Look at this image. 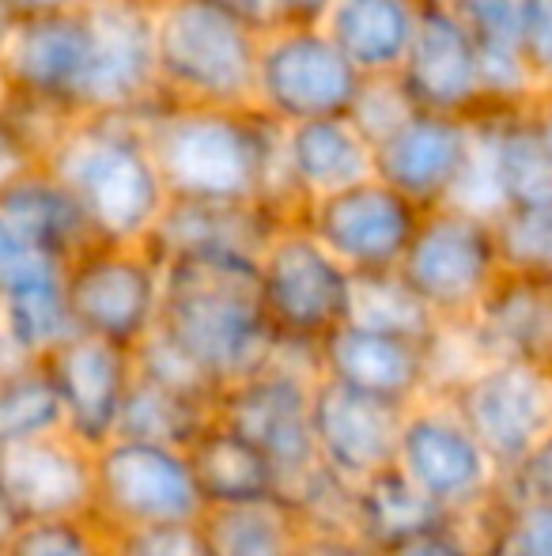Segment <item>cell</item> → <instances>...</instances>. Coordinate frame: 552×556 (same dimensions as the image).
I'll return each mask as SVG.
<instances>
[{"label":"cell","instance_id":"6da1fadb","mask_svg":"<svg viewBox=\"0 0 552 556\" xmlns=\"http://www.w3.org/2000/svg\"><path fill=\"white\" fill-rule=\"evenodd\" d=\"M170 201L201 205H269L295 220L280 186V125L254 106L152 103L137 114Z\"/></svg>","mask_w":552,"mask_h":556},{"label":"cell","instance_id":"7a4b0ae2","mask_svg":"<svg viewBox=\"0 0 552 556\" xmlns=\"http://www.w3.org/2000/svg\"><path fill=\"white\" fill-rule=\"evenodd\" d=\"M42 170L76 201L91 242L144 247L170 205L137 117H76L57 129Z\"/></svg>","mask_w":552,"mask_h":556},{"label":"cell","instance_id":"3957f363","mask_svg":"<svg viewBox=\"0 0 552 556\" xmlns=\"http://www.w3.org/2000/svg\"><path fill=\"white\" fill-rule=\"evenodd\" d=\"M159 333L216 387L246 379L277 356L258 300V262L205 257L163 265Z\"/></svg>","mask_w":552,"mask_h":556},{"label":"cell","instance_id":"277c9868","mask_svg":"<svg viewBox=\"0 0 552 556\" xmlns=\"http://www.w3.org/2000/svg\"><path fill=\"white\" fill-rule=\"evenodd\" d=\"M258 38L231 15L175 0L155 12V76L159 99L178 106H216L235 111L254 103Z\"/></svg>","mask_w":552,"mask_h":556},{"label":"cell","instance_id":"5b68a950","mask_svg":"<svg viewBox=\"0 0 552 556\" xmlns=\"http://www.w3.org/2000/svg\"><path fill=\"white\" fill-rule=\"evenodd\" d=\"M356 277L295 220L258 257V300L277 349L314 356L318 344L352 318Z\"/></svg>","mask_w":552,"mask_h":556},{"label":"cell","instance_id":"8992f818","mask_svg":"<svg viewBox=\"0 0 552 556\" xmlns=\"http://www.w3.org/2000/svg\"><path fill=\"white\" fill-rule=\"evenodd\" d=\"M314 387V356L277 349V356L266 367L216 394L213 417L235 435H243L277 469L280 496L287 484H295L318 466L314 435H310Z\"/></svg>","mask_w":552,"mask_h":556},{"label":"cell","instance_id":"52a82bcc","mask_svg":"<svg viewBox=\"0 0 552 556\" xmlns=\"http://www.w3.org/2000/svg\"><path fill=\"white\" fill-rule=\"evenodd\" d=\"M398 277L439 326H465L503 277L492 224L450 205L432 208L420 216Z\"/></svg>","mask_w":552,"mask_h":556},{"label":"cell","instance_id":"ba28073f","mask_svg":"<svg viewBox=\"0 0 552 556\" xmlns=\"http://www.w3.org/2000/svg\"><path fill=\"white\" fill-rule=\"evenodd\" d=\"M394 469L447 519H473L500 500L503 473L442 394L413 402L401 417Z\"/></svg>","mask_w":552,"mask_h":556},{"label":"cell","instance_id":"9c48e42d","mask_svg":"<svg viewBox=\"0 0 552 556\" xmlns=\"http://www.w3.org/2000/svg\"><path fill=\"white\" fill-rule=\"evenodd\" d=\"M73 330L137 352L163 315V265L147 247L91 242L61 269Z\"/></svg>","mask_w":552,"mask_h":556},{"label":"cell","instance_id":"30bf717a","mask_svg":"<svg viewBox=\"0 0 552 556\" xmlns=\"http://www.w3.org/2000/svg\"><path fill=\"white\" fill-rule=\"evenodd\" d=\"M91 515L118 534L167 527H201L205 500L185 451L140 440H111L95 451V504Z\"/></svg>","mask_w":552,"mask_h":556},{"label":"cell","instance_id":"8fae6325","mask_svg":"<svg viewBox=\"0 0 552 556\" xmlns=\"http://www.w3.org/2000/svg\"><path fill=\"white\" fill-rule=\"evenodd\" d=\"M363 76L345 61L322 27H269L258 38L254 111L280 129L345 117Z\"/></svg>","mask_w":552,"mask_h":556},{"label":"cell","instance_id":"7c38bea8","mask_svg":"<svg viewBox=\"0 0 552 556\" xmlns=\"http://www.w3.org/2000/svg\"><path fill=\"white\" fill-rule=\"evenodd\" d=\"M420 208L401 193L368 178L360 186L318 198L295 213V224L318 242L330 257H337L356 280L398 273L409 242L416 235Z\"/></svg>","mask_w":552,"mask_h":556},{"label":"cell","instance_id":"4fadbf2b","mask_svg":"<svg viewBox=\"0 0 552 556\" xmlns=\"http://www.w3.org/2000/svg\"><path fill=\"white\" fill-rule=\"evenodd\" d=\"M91 73L88 12H57L15 23V35L0 61V96L61 122L84 117Z\"/></svg>","mask_w":552,"mask_h":556},{"label":"cell","instance_id":"5bb4252c","mask_svg":"<svg viewBox=\"0 0 552 556\" xmlns=\"http://www.w3.org/2000/svg\"><path fill=\"white\" fill-rule=\"evenodd\" d=\"M442 397L500 473L515 469L552 432V379L541 364H480Z\"/></svg>","mask_w":552,"mask_h":556},{"label":"cell","instance_id":"9a60e30c","mask_svg":"<svg viewBox=\"0 0 552 556\" xmlns=\"http://www.w3.org/2000/svg\"><path fill=\"white\" fill-rule=\"evenodd\" d=\"M91 73L84 117H137L159 103L155 12L133 0H88Z\"/></svg>","mask_w":552,"mask_h":556},{"label":"cell","instance_id":"2e32d148","mask_svg":"<svg viewBox=\"0 0 552 556\" xmlns=\"http://www.w3.org/2000/svg\"><path fill=\"white\" fill-rule=\"evenodd\" d=\"M57 397L61 432L88 451L118 440L121 409L133 390V352L91 337H68L57 352L42 359Z\"/></svg>","mask_w":552,"mask_h":556},{"label":"cell","instance_id":"e0dca14e","mask_svg":"<svg viewBox=\"0 0 552 556\" xmlns=\"http://www.w3.org/2000/svg\"><path fill=\"white\" fill-rule=\"evenodd\" d=\"M473 155V117L413 111L406 125L371 148V175L420 213L450 205Z\"/></svg>","mask_w":552,"mask_h":556},{"label":"cell","instance_id":"ac0fdd59","mask_svg":"<svg viewBox=\"0 0 552 556\" xmlns=\"http://www.w3.org/2000/svg\"><path fill=\"white\" fill-rule=\"evenodd\" d=\"M0 492L8 507L27 522L76 519L95 504V451L65 432L35 435L0 451Z\"/></svg>","mask_w":552,"mask_h":556},{"label":"cell","instance_id":"d6986e66","mask_svg":"<svg viewBox=\"0 0 552 556\" xmlns=\"http://www.w3.org/2000/svg\"><path fill=\"white\" fill-rule=\"evenodd\" d=\"M394 80L406 91L409 106L420 114L477 117L485 111L477 46H473L465 23L454 15V8L420 12L416 35Z\"/></svg>","mask_w":552,"mask_h":556},{"label":"cell","instance_id":"ffe728a7","mask_svg":"<svg viewBox=\"0 0 552 556\" xmlns=\"http://www.w3.org/2000/svg\"><path fill=\"white\" fill-rule=\"evenodd\" d=\"M318 379L409 409L432 394V344L345 323L314 352Z\"/></svg>","mask_w":552,"mask_h":556},{"label":"cell","instance_id":"44dd1931","mask_svg":"<svg viewBox=\"0 0 552 556\" xmlns=\"http://www.w3.org/2000/svg\"><path fill=\"white\" fill-rule=\"evenodd\" d=\"M406 409L386 405L378 397L356 394V390L333 387L318 379L314 405H310V435H314V458L322 469L348 484L394 466Z\"/></svg>","mask_w":552,"mask_h":556},{"label":"cell","instance_id":"7402d4cb","mask_svg":"<svg viewBox=\"0 0 552 556\" xmlns=\"http://www.w3.org/2000/svg\"><path fill=\"white\" fill-rule=\"evenodd\" d=\"M287 224L284 213L269 205H201V201H170L144 242L159 265L205 262V257H239L258 262L269 239Z\"/></svg>","mask_w":552,"mask_h":556},{"label":"cell","instance_id":"603a6c76","mask_svg":"<svg viewBox=\"0 0 552 556\" xmlns=\"http://www.w3.org/2000/svg\"><path fill=\"white\" fill-rule=\"evenodd\" d=\"M368 178H375L371 144L348 125V117H322L280 132V186L295 213Z\"/></svg>","mask_w":552,"mask_h":556},{"label":"cell","instance_id":"cb8c5ba5","mask_svg":"<svg viewBox=\"0 0 552 556\" xmlns=\"http://www.w3.org/2000/svg\"><path fill=\"white\" fill-rule=\"evenodd\" d=\"M552 323V292L503 273L470 323L458 326L480 364H538Z\"/></svg>","mask_w":552,"mask_h":556},{"label":"cell","instance_id":"d4e9b609","mask_svg":"<svg viewBox=\"0 0 552 556\" xmlns=\"http://www.w3.org/2000/svg\"><path fill=\"white\" fill-rule=\"evenodd\" d=\"M193 481L208 511H231V507H258L280 500L277 469L254 451L243 435L223 428L220 420H208L201 435L185 446Z\"/></svg>","mask_w":552,"mask_h":556},{"label":"cell","instance_id":"484cf974","mask_svg":"<svg viewBox=\"0 0 552 556\" xmlns=\"http://www.w3.org/2000/svg\"><path fill=\"white\" fill-rule=\"evenodd\" d=\"M420 8L413 0H333L322 30L345 61L363 76H394L416 35Z\"/></svg>","mask_w":552,"mask_h":556},{"label":"cell","instance_id":"4316f807","mask_svg":"<svg viewBox=\"0 0 552 556\" xmlns=\"http://www.w3.org/2000/svg\"><path fill=\"white\" fill-rule=\"evenodd\" d=\"M0 224L30 250L53 265H68L80 250L91 247V231L84 224L76 201L35 167L0 193Z\"/></svg>","mask_w":552,"mask_h":556},{"label":"cell","instance_id":"83f0119b","mask_svg":"<svg viewBox=\"0 0 552 556\" xmlns=\"http://www.w3.org/2000/svg\"><path fill=\"white\" fill-rule=\"evenodd\" d=\"M76 337L65 303L61 265H35L0 288V341L15 359H38Z\"/></svg>","mask_w":552,"mask_h":556},{"label":"cell","instance_id":"f1b7e54d","mask_svg":"<svg viewBox=\"0 0 552 556\" xmlns=\"http://www.w3.org/2000/svg\"><path fill=\"white\" fill-rule=\"evenodd\" d=\"M447 522V515L394 466L352 489V538L378 556L398 553L401 545L416 542Z\"/></svg>","mask_w":552,"mask_h":556},{"label":"cell","instance_id":"f546056e","mask_svg":"<svg viewBox=\"0 0 552 556\" xmlns=\"http://www.w3.org/2000/svg\"><path fill=\"white\" fill-rule=\"evenodd\" d=\"M213 402L205 397L178 394V390L155 387L133 375V390L126 397L121 409L118 435L121 440H140V443H159V446H178L185 451L201 435V428L213 420Z\"/></svg>","mask_w":552,"mask_h":556},{"label":"cell","instance_id":"4dcf8cb0","mask_svg":"<svg viewBox=\"0 0 552 556\" xmlns=\"http://www.w3.org/2000/svg\"><path fill=\"white\" fill-rule=\"evenodd\" d=\"M201 534H205L208 556H292L295 542H299V527L280 500L258 507L208 511L201 519Z\"/></svg>","mask_w":552,"mask_h":556},{"label":"cell","instance_id":"1f68e13d","mask_svg":"<svg viewBox=\"0 0 552 556\" xmlns=\"http://www.w3.org/2000/svg\"><path fill=\"white\" fill-rule=\"evenodd\" d=\"M50 432H61L50 375L38 359H20L0 375V451Z\"/></svg>","mask_w":552,"mask_h":556},{"label":"cell","instance_id":"d6a6232c","mask_svg":"<svg viewBox=\"0 0 552 556\" xmlns=\"http://www.w3.org/2000/svg\"><path fill=\"white\" fill-rule=\"evenodd\" d=\"M492 231L503 273L552 292V198L508 208Z\"/></svg>","mask_w":552,"mask_h":556},{"label":"cell","instance_id":"836d02e7","mask_svg":"<svg viewBox=\"0 0 552 556\" xmlns=\"http://www.w3.org/2000/svg\"><path fill=\"white\" fill-rule=\"evenodd\" d=\"M348 323H360L368 330L406 337V341L432 344L439 337L442 326L427 315V307L401 285L398 273H386V277H363L356 280L352 295V318Z\"/></svg>","mask_w":552,"mask_h":556},{"label":"cell","instance_id":"e575fe53","mask_svg":"<svg viewBox=\"0 0 552 556\" xmlns=\"http://www.w3.org/2000/svg\"><path fill=\"white\" fill-rule=\"evenodd\" d=\"M465 522L477 530L480 556H552V504L500 496Z\"/></svg>","mask_w":552,"mask_h":556},{"label":"cell","instance_id":"d590c367","mask_svg":"<svg viewBox=\"0 0 552 556\" xmlns=\"http://www.w3.org/2000/svg\"><path fill=\"white\" fill-rule=\"evenodd\" d=\"M352 489L356 484L314 466L295 484H287L280 504L287 507L299 534H352Z\"/></svg>","mask_w":552,"mask_h":556},{"label":"cell","instance_id":"8d00e7d4","mask_svg":"<svg viewBox=\"0 0 552 556\" xmlns=\"http://www.w3.org/2000/svg\"><path fill=\"white\" fill-rule=\"evenodd\" d=\"M4 556H114V534L95 515L27 522L15 530Z\"/></svg>","mask_w":552,"mask_h":556},{"label":"cell","instance_id":"74e56055","mask_svg":"<svg viewBox=\"0 0 552 556\" xmlns=\"http://www.w3.org/2000/svg\"><path fill=\"white\" fill-rule=\"evenodd\" d=\"M133 371H137V379H144V382H155V387L178 390V394H190V397H205V402H213V405H216V394H220V387H216L190 356H182L159 330L133 352Z\"/></svg>","mask_w":552,"mask_h":556},{"label":"cell","instance_id":"f35d334b","mask_svg":"<svg viewBox=\"0 0 552 556\" xmlns=\"http://www.w3.org/2000/svg\"><path fill=\"white\" fill-rule=\"evenodd\" d=\"M413 114L406 91L398 88L394 76H371V80H360V91H356L352 106H348V125L368 140L371 148L383 144L398 125H406V117Z\"/></svg>","mask_w":552,"mask_h":556},{"label":"cell","instance_id":"ab89813d","mask_svg":"<svg viewBox=\"0 0 552 556\" xmlns=\"http://www.w3.org/2000/svg\"><path fill=\"white\" fill-rule=\"evenodd\" d=\"M477 53H523V0H454Z\"/></svg>","mask_w":552,"mask_h":556},{"label":"cell","instance_id":"60d3db41","mask_svg":"<svg viewBox=\"0 0 552 556\" xmlns=\"http://www.w3.org/2000/svg\"><path fill=\"white\" fill-rule=\"evenodd\" d=\"M523 58L538 96H552V0H523Z\"/></svg>","mask_w":552,"mask_h":556},{"label":"cell","instance_id":"b9f144b4","mask_svg":"<svg viewBox=\"0 0 552 556\" xmlns=\"http://www.w3.org/2000/svg\"><path fill=\"white\" fill-rule=\"evenodd\" d=\"M35 167H42V148L30 137L23 117L0 99V193Z\"/></svg>","mask_w":552,"mask_h":556},{"label":"cell","instance_id":"7bdbcfd3","mask_svg":"<svg viewBox=\"0 0 552 556\" xmlns=\"http://www.w3.org/2000/svg\"><path fill=\"white\" fill-rule=\"evenodd\" d=\"M114 556H208L201 527L137 530L114 538Z\"/></svg>","mask_w":552,"mask_h":556},{"label":"cell","instance_id":"ee69618b","mask_svg":"<svg viewBox=\"0 0 552 556\" xmlns=\"http://www.w3.org/2000/svg\"><path fill=\"white\" fill-rule=\"evenodd\" d=\"M503 500H534V504H552V432L534 443V451L503 473Z\"/></svg>","mask_w":552,"mask_h":556},{"label":"cell","instance_id":"f6af8a7d","mask_svg":"<svg viewBox=\"0 0 552 556\" xmlns=\"http://www.w3.org/2000/svg\"><path fill=\"white\" fill-rule=\"evenodd\" d=\"M390 556H480V538H477V530H473V522L450 519L447 527L401 545V549Z\"/></svg>","mask_w":552,"mask_h":556},{"label":"cell","instance_id":"bcb514c9","mask_svg":"<svg viewBox=\"0 0 552 556\" xmlns=\"http://www.w3.org/2000/svg\"><path fill=\"white\" fill-rule=\"evenodd\" d=\"M201 4H208V8H216V12L231 15L235 23L251 27L254 35H266L269 27H277L273 0H201Z\"/></svg>","mask_w":552,"mask_h":556},{"label":"cell","instance_id":"7dc6e473","mask_svg":"<svg viewBox=\"0 0 552 556\" xmlns=\"http://www.w3.org/2000/svg\"><path fill=\"white\" fill-rule=\"evenodd\" d=\"M292 556H378L352 534H299Z\"/></svg>","mask_w":552,"mask_h":556},{"label":"cell","instance_id":"c3c4849f","mask_svg":"<svg viewBox=\"0 0 552 556\" xmlns=\"http://www.w3.org/2000/svg\"><path fill=\"white\" fill-rule=\"evenodd\" d=\"M333 0H273L277 27H322Z\"/></svg>","mask_w":552,"mask_h":556},{"label":"cell","instance_id":"681fc988","mask_svg":"<svg viewBox=\"0 0 552 556\" xmlns=\"http://www.w3.org/2000/svg\"><path fill=\"white\" fill-rule=\"evenodd\" d=\"M4 12L12 15L15 23L23 20H38V15H57V12H76L84 8L88 0H0Z\"/></svg>","mask_w":552,"mask_h":556},{"label":"cell","instance_id":"f907efd6","mask_svg":"<svg viewBox=\"0 0 552 556\" xmlns=\"http://www.w3.org/2000/svg\"><path fill=\"white\" fill-rule=\"evenodd\" d=\"M530 125H534V132H538V144H541V152H545V163L552 170V96L534 99Z\"/></svg>","mask_w":552,"mask_h":556},{"label":"cell","instance_id":"816d5d0a","mask_svg":"<svg viewBox=\"0 0 552 556\" xmlns=\"http://www.w3.org/2000/svg\"><path fill=\"white\" fill-rule=\"evenodd\" d=\"M15 530H20V519L12 515V507H8V500H4V492H0V556H4L8 542L15 538Z\"/></svg>","mask_w":552,"mask_h":556},{"label":"cell","instance_id":"f5cc1de1","mask_svg":"<svg viewBox=\"0 0 552 556\" xmlns=\"http://www.w3.org/2000/svg\"><path fill=\"white\" fill-rule=\"evenodd\" d=\"M12 35H15V20L4 12V4H0V61H4L8 42H12Z\"/></svg>","mask_w":552,"mask_h":556},{"label":"cell","instance_id":"db71d44e","mask_svg":"<svg viewBox=\"0 0 552 556\" xmlns=\"http://www.w3.org/2000/svg\"><path fill=\"white\" fill-rule=\"evenodd\" d=\"M541 367L549 371V379H552V323H549V337H545V349H541V359H538Z\"/></svg>","mask_w":552,"mask_h":556},{"label":"cell","instance_id":"11a10c76","mask_svg":"<svg viewBox=\"0 0 552 556\" xmlns=\"http://www.w3.org/2000/svg\"><path fill=\"white\" fill-rule=\"evenodd\" d=\"M12 364H20V359H15L12 352H8V344L0 341V375H4V371H8V367H12Z\"/></svg>","mask_w":552,"mask_h":556},{"label":"cell","instance_id":"9f6ffc18","mask_svg":"<svg viewBox=\"0 0 552 556\" xmlns=\"http://www.w3.org/2000/svg\"><path fill=\"white\" fill-rule=\"evenodd\" d=\"M133 4L147 8V12H163V8H167V4H175V0H133Z\"/></svg>","mask_w":552,"mask_h":556},{"label":"cell","instance_id":"6f0895ef","mask_svg":"<svg viewBox=\"0 0 552 556\" xmlns=\"http://www.w3.org/2000/svg\"><path fill=\"white\" fill-rule=\"evenodd\" d=\"M413 4L424 12V8H454V0H413Z\"/></svg>","mask_w":552,"mask_h":556}]
</instances>
